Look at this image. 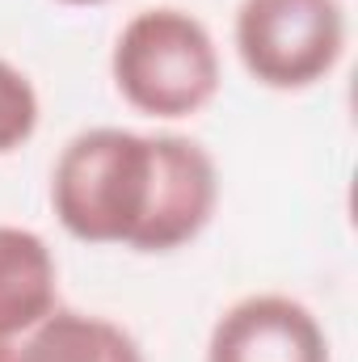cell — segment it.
Wrapping results in <instances>:
<instances>
[{
  "label": "cell",
  "mask_w": 358,
  "mask_h": 362,
  "mask_svg": "<svg viewBox=\"0 0 358 362\" xmlns=\"http://www.w3.org/2000/svg\"><path fill=\"white\" fill-rule=\"evenodd\" d=\"M215 206L219 165L178 131L89 127L51 169V211L81 245L178 253L207 232Z\"/></svg>",
  "instance_id": "cell-1"
},
{
  "label": "cell",
  "mask_w": 358,
  "mask_h": 362,
  "mask_svg": "<svg viewBox=\"0 0 358 362\" xmlns=\"http://www.w3.org/2000/svg\"><path fill=\"white\" fill-rule=\"evenodd\" d=\"M114 93L144 118L181 122L224 89V55L202 17L178 4L139 8L110 51Z\"/></svg>",
  "instance_id": "cell-2"
},
{
  "label": "cell",
  "mask_w": 358,
  "mask_h": 362,
  "mask_svg": "<svg viewBox=\"0 0 358 362\" xmlns=\"http://www.w3.org/2000/svg\"><path fill=\"white\" fill-rule=\"evenodd\" d=\"M346 42V0H241L232 17L241 68L274 93H304L329 81Z\"/></svg>",
  "instance_id": "cell-3"
},
{
  "label": "cell",
  "mask_w": 358,
  "mask_h": 362,
  "mask_svg": "<svg viewBox=\"0 0 358 362\" xmlns=\"http://www.w3.org/2000/svg\"><path fill=\"white\" fill-rule=\"evenodd\" d=\"M207 362H333V341L304 299L258 291L219 312Z\"/></svg>",
  "instance_id": "cell-4"
},
{
  "label": "cell",
  "mask_w": 358,
  "mask_h": 362,
  "mask_svg": "<svg viewBox=\"0 0 358 362\" xmlns=\"http://www.w3.org/2000/svg\"><path fill=\"white\" fill-rule=\"evenodd\" d=\"M0 362H148L144 346L110 316L55 308L25 333L0 341Z\"/></svg>",
  "instance_id": "cell-5"
},
{
  "label": "cell",
  "mask_w": 358,
  "mask_h": 362,
  "mask_svg": "<svg viewBox=\"0 0 358 362\" xmlns=\"http://www.w3.org/2000/svg\"><path fill=\"white\" fill-rule=\"evenodd\" d=\"M59 308V262L42 232L0 223V341Z\"/></svg>",
  "instance_id": "cell-6"
},
{
  "label": "cell",
  "mask_w": 358,
  "mask_h": 362,
  "mask_svg": "<svg viewBox=\"0 0 358 362\" xmlns=\"http://www.w3.org/2000/svg\"><path fill=\"white\" fill-rule=\"evenodd\" d=\"M42 122V101L34 81L0 55V156H13L34 139Z\"/></svg>",
  "instance_id": "cell-7"
},
{
  "label": "cell",
  "mask_w": 358,
  "mask_h": 362,
  "mask_svg": "<svg viewBox=\"0 0 358 362\" xmlns=\"http://www.w3.org/2000/svg\"><path fill=\"white\" fill-rule=\"evenodd\" d=\"M59 4H72V8H93V4H110V0H59Z\"/></svg>",
  "instance_id": "cell-8"
}]
</instances>
